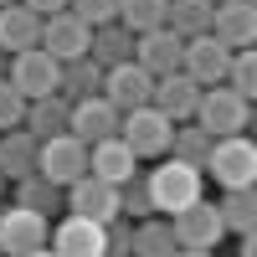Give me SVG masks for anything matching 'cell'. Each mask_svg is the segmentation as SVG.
I'll return each mask as SVG.
<instances>
[{
    "label": "cell",
    "instance_id": "cell-29",
    "mask_svg": "<svg viewBox=\"0 0 257 257\" xmlns=\"http://www.w3.org/2000/svg\"><path fill=\"white\" fill-rule=\"evenodd\" d=\"M170 155L185 160V165H206V155H211V134H206L196 118H185V123H175V134H170Z\"/></svg>",
    "mask_w": 257,
    "mask_h": 257
},
{
    "label": "cell",
    "instance_id": "cell-30",
    "mask_svg": "<svg viewBox=\"0 0 257 257\" xmlns=\"http://www.w3.org/2000/svg\"><path fill=\"white\" fill-rule=\"evenodd\" d=\"M165 11H170V0H118V21H123L134 36L165 26Z\"/></svg>",
    "mask_w": 257,
    "mask_h": 257
},
{
    "label": "cell",
    "instance_id": "cell-34",
    "mask_svg": "<svg viewBox=\"0 0 257 257\" xmlns=\"http://www.w3.org/2000/svg\"><path fill=\"white\" fill-rule=\"evenodd\" d=\"M67 11H77L88 26H103V21H118V0H67Z\"/></svg>",
    "mask_w": 257,
    "mask_h": 257
},
{
    "label": "cell",
    "instance_id": "cell-15",
    "mask_svg": "<svg viewBox=\"0 0 257 257\" xmlns=\"http://www.w3.org/2000/svg\"><path fill=\"white\" fill-rule=\"evenodd\" d=\"M118 118H123V108H113V103L103 98V93H88V98H77V103H72L67 128H72L82 144H98V139L118 134Z\"/></svg>",
    "mask_w": 257,
    "mask_h": 257
},
{
    "label": "cell",
    "instance_id": "cell-12",
    "mask_svg": "<svg viewBox=\"0 0 257 257\" xmlns=\"http://www.w3.org/2000/svg\"><path fill=\"white\" fill-rule=\"evenodd\" d=\"M103 98H108L113 108H139V103L155 98V72H144L134 57L113 62V67H103Z\"/></svg>",
    "mask_w": 257,
    "mask_h": 257
},
{
    "label": "cell",
    "instance_id": "cell-24",
    "mask_svg": "<svg viewBox=\"0 0 257 257\" xmlns=\"http://www.w3.org/2000/svg\"><path fill=\"white\" fill-rule=\"evenodd\" d=\"M67 118H72V103L62 98V93H47V98H31L26 103V123L36 139H52V134H67Z\"/></svg>",
    "mask_w": 257,
    "mask_h": 257
},
{
    "label": "cell",
    "instance_id": "cell-20",
    "mask_svg": "<svg viewBox=\"0 0 257 257\" xmlns=\"http://www.w3.org/2000/svg\"><path fill=\"white\" fill-rule=\"evenodd\" d=\"M216 216L226 226V237L237 231V237H252L257 231V190L252 185H226V196L216 201Z\"/></svg>",
    "mask_w": 257,
    "mask_h": 257
},
{
    "label": "cell",
    "instance_id": "cell-27",
    "mask_svg": "<svg viewBox=\"0 0 257 257\" xmlns=\"http://www.w3.org/2000/svg\"><path fill=\"white\" fill-rule=\"evenodd\" d=\"M16 206H31V211H41V216H52V211L62 206V185L47 180L41 170H31L26 180H16Z\"/></svg>",
    "mask_w": 257,
    "mask_h": 257
},
{
    "label": "cell",
    "instance_id": "cell-9",
    "mask_svg": "<svg viewBox=\"0 0 257 257\" xmlns=\"http://www.w3.org/2000/svg\"><path fill=\"white\" fill-rule=\"evenodd\" d=\"M62 201H67L77 216H93V221H113L118 216V185L103 180V175H93V170L62 185Z\"/></svg>",
    "mask_w": 257,
    "mask_h": 257
},
{
    "label": "cell",
    "instance_id": "cell-26",
    "mask_svg": "<svg viewBox=\"0 0 257 257\" xmlns=\"http://www.w3.org/2000/svg\"><path fill=\"white\" fill-rule=\"evenodd\" d=\"M149 211H155V201H149V170L134 165V170L118 180V216L139 221V216H149Z\"/></svg>",
    "mask_w": 257,
    "mask_h": 257
},
{
    "label": "cell",
    "instance_id": "cell-35",
    "mask_svg": "<svg viewBox=\"0 0 257 257\" xmlns=\"http://www.w3.org/2000/svg\"><path fill=\"white\" fill-rule=\"evenodd\" d=\"M26 6H31L36 16H52V11H62V6H67V0H26Z\"/></svg>",
    "mask_w": 257,
    "mask_h": 257
},
{
    "label": "cell",
    "instance_id": "cell-19",
    "mask_svg": "<svg viewBox=\"0 0 257 257\" xmlns=\"http://www.w3.org/2000/svg\"><path fill=\"white\" fill-rule=\"evenodd\" d=\"M0 47H6V52L41 47V16L26 6V0H11V6H0Z\"/></svg>",
    "mask_w": 257,
    "mask_h": 257
},
{
    "label": "cell",
    "instance_id": "cell-32",
    "mask_svg": "<svg viewBox=\"0 0 257 257\" xmlns=\"http://www.w3.org/2000/svg\"><path fill=\"white\" fill-rule=\"evenodd\" d=\"M103 237H108V252L113 257H128V252H134V221H128V216L103 221Z\"/></svg>",
    "mask_w": 257,
    "mask_h": 257
},
{
    "label": "cell",
    "instance_id": "cell-5",
    "mask_svg": "<svg viewBox=\"0 0 257 257\" xmlns=\"http://www.w3.org/2000/svg\"><path fill=\"white\" fill-rule=\"evenodd\" d=\"M201 170H211L221 190H226V185H252V180H257V144H252L247 134L211 139V155H206Z\"/></svg>",
    "mask_w": 257,
    "mask_h": 257
},
{
    "label": "cell",
    "instance_id": "cell-17",
    "mask_svg": "<svg viewBox=\"0 0 257 257\" xmlns=\"http://www.w3.org/2000/svg\"><path fill=\"white\" fill-rule=\"evenodd\" d=\"M180 47H185V36H180V31H170V26L139 31V36H134V62H139L144 72L165 77V72H175V67H180Z\"/></svg>",
    "mask_w": 257,
    "mask_h": 257
},
{
    "label": "cell",
    "instance_id": "cell-33",
    "mask_svg": "<svg viewBox=\"0 0 257 257\" xmlns=\"http://www.w3.org/2000/svg\"><path fill=\"white\" fill-rule=\"evenodd\" d=\"M26 118V98L11 88V77H0V128H16Z\"/></svg>",
    "mask_w": 257,
    "mask_h": 257
},
{
    "label": "cell",
    "instance_id": "cell-23",
    "mask_svg": "<svg viewBox=\"0 0 257 257\" xmlns=\"http://www.w3.org/2000/svg\"><path fill=\"white\" fill-rule=\"evenodd\" d=\"M57 93L77 103V98H88V93H103V67L82 52V57H67L62 62V72H57Z\"/></svg>",
    "mask_w": 257,
    "mask_h": 257
},
{
    "label": "cell",
    "instance_id": "cell-18",
    "mask_svg": "<svg viewBox=\"0 0 257 257\" xmlns=\"http://www.w3.org/2000/svg\"><path fill=\"white\" fill-rule=\"evenodd\" d=\"M36 155H41V139L31 134L26 123L0 128V175H6V180H26L36 170Z\"/></svg>",
    "mask_w": 257,
    "mask_h": 257
},
{
    "label": "cell",
    "instance_id": "cell-31",
    "mask_svg": "<svg viewBox=\"0 0 257 257\" xmlns=\"http://www.w3.org/2000/svg\"><path fill=\"white\" fill-rule=\"evenodd\" d=\"M226 88L242 93L247 103L257 98V52H252V47H237V52H231V62H226Z\"/></svg>",
    "mask_w": 257,
    "mask_h": 257
},
{
    "label": "cell",
    "instance_id": "cell-2",
    "mask_svg": "<svg viewBox=\"0 0 257 257\" xmlns=\"http://www.w3.org/2000/svg\"><path fill=\"white\" fill-rule=\"evenodd\" d=\"M170 134H175V123H170V113H160L155 103L123 108V118H118V139L134 149V160H160V155H170Z\"/></svg>",
    "mask_w": 257,
    "mask_h": 257
},
{
    "label": "cell",
    "instance_id": "cell-28",
    "mask_svg": "<svg viewBox=\"0 0 257 257\" xmlns=\"http://www.w3.org/2000/svg\"><path fill=\"white\" fill-rule=\"evenodd\" d=\"M211 6L216 0H170L165 26L180 31V36H201V31H211Z\"/></svg>",
    "mask_w": 257,
    "mask_h": 257
},
{
    "label": "cell",
    "instance_id": "cell-11",
    "mask_svg": "<svg viewBox=\"0 0 257 257\" xmlns=\"http://www.w3.org/2000/svg\"><path fill=\"white\" fill-rule=\"evenodd\" d=\"M88 36H93V26L82 21L77 11H52V16H41V47H47L57 62H67V57H82L88 52Z\"/></svg>",
    "mask_w": 257,
    "mask_h": 257
},
{
    "label": "cell",
    "instance_id": "cell-38",
    "mask_svg": "<svg viewBox=\"0 0 257 257\" xmlns=\"http://www.w3.org/2000/svg\"><path fill=\"white\" fill-rule=\"evenodd\" d=\"M0 6H11V0H0Z\"/></svg>",
    "mask_w": 257,
    "mask_h": 257
},
{
    "label": "cell",
    "instance_id": "cell-8",
    "mask_svg": "<svg viewBox=\"0 0 257 257\" xmlns=\"http://www.w3.org/2000/svg\"><path fill=\"white\" fill-rule=\"evenodd\" d=\"M36 170H41L47 180H57V185H67V180H77V175H88V144H82V139L72 134V128H67V134L41 139Z\"/></svg>",
    "mask_w": 257,
    "mask_h": 257
},
{
    "label": "cell",
    "instance_id": "cell-16",
    "mask_svg": "<svg viewBox=\"0 0 257 257\" xmlns=\"http://www.w3.org/2000/svg\"><path fill=\"white\" fill-rule=\"evenodd\" d=\"M155 103L160 113H170V123H185V118H196V103H201V82L190 77V72H165V77H155Z\"/></svg>",
    "mask_w": 257,
    "mask_h": 257
},
{
    "label": "cell",
    "instance_id": "cell-3",
    "mask_svg": "<svg viewBox=\"0 0 257 257\" xmlns=\"http://www.w3.org/2000/svg\"><path fill=\"white\" fill-rule=\"evenodd\" d=\"M196 123L206 128L211 139H226V134H247L252 123V103L242 93H231L226 82H211L201 88V103H196Z\"/></svg>",
    "mask_w": 257,
    "mask_h": 257
},
{
    "label": "cell",
    "instance_id": "cell-14",
    "mask_svg": "<svg viewBox=\"0 0 257 257\" xmlns=\"http://www.w3.org/2000/svg\"><path fill=\"white\" fill-rule=\"evenodd\" d=\"M226 62H231V52H226L211 31L185 36V47H180V72H190L201 88H211V82H226Z\"/></svg>",
    "mask_w": 257,
    "mask_h": 257
},
{
    "label": "cell",
    "instance_id": "cell-10",
    "mask_svg": "<svg viewBox=\"0 0 257 257\" xmlns=\"http://www.w3.org/2000/svg\"><path fill=\"white\" fill-rule=\"evenodd\" d=\"M211 36H216L226 52L252 47L257 41V0H216V6H211Z\"/></svg>",
    "mask_w": 257,
    "mask_h": 257
},
{
    "label": "cell",
    "instance_id": "cell-22",
    "mask_svg": "<svg viewBox=\"0 0 257 257\" xmlns=\"http://www.w3.org/2000/svg\"><path fill=\"white\" fill-rule=\"evenodd\" d=\"M134 165H144V160H134V149H128L118 134H108V139H98V144H88V170L93 175H103V180H123Z\"/></svg>",
    "mask_w": 257,
    "mask_h": 257
},
{
    "label": "cell",
    "instance_id": "cell-6",
    "mask_svg": "<svg viewBox=\"0 0 257 257\" xmlns=\"http://www.w3.org/2000/svg\"><path fill=\"white\" fill-rule=\"evenodd\" d=\"M47 237H52V226L41 211L31 206H6L0 211V252H11V257H36V252H47Z\"/></svg>",
    "mask_w": 257,
    "mask_h": 257
},
{
    "label": "cell",
    "instance_id": "cell-25",
    "mask_svg": "<svg viewBox=\"0 0 257 257\" xmlns=\"http://www.w3.org/2000/svg\"><path fill=\"white\" fill-rule=\"evenodd\" d=\"M134 252L139 257H175V231H170V221H155V211L149 216L134 221Z\"/></svg>",
    "mask_w": 257,
    "mask_h": 257
},
{
    "label": "cell",
    "instance_id": "cell-1",
    "mask_svg": "<svg viewBox=\"0 0 257 257\" xmlns=\"http://www.w3.org/2000/svg\"><path fill=\"white\" fill-rule=\"evenodd\" d=\"M206 170L201 165H185V160H175V155H165L155 170H149V201H155V211H165V216H175L180 206H190V201H201L206 196Z\"/></svg>",
    "mask_w": 257,
    "mask_h": 257
},
{
    "label": "cell",
    "instance_id": "cell-7",
    "mask_svg": "<svg viewBox=\"0 0 257 257\" xmlns=\"http://www.w3.org/2000/svg\"><path fill=\"white\" fill-rule=\"evenodd\" d=\"M57 72H62V62L47 52V47H26V52H11V67H6V77H11V88L21 93V98H47V93H57Z\"/></svg>",
    "mask_w": 257,
    "mask_h": 257
},
{
    "label": "cell",
    "instance_id": "cell-13",
    "mask_svg": "<svg viewBox=\"0 0 257 257\" xmlns=\"http://www.w3.org/2000/svg\"><path fill=\"white\" fill-rule=\"evenodd\" d=\"M47 252H62V257H108V237H103V221L93 216H72L62 221L52 237H47Z\"/></svg>",
    "mask_w": 257,
    "mask_h": 257
},
{
    "label": "cell",
    "instance_id": "cell-36",
    "mask_svg": "<svg viewBox=\"0 0 257 257\" xmlns=\"http://www.w3.org/2000/svg\"><path fill=\"white\" fill-rule=\"evenodd\" d=\"M6 67H11V52H6V47H0V77H6Z\"/></svg>",
    "mask_w": 257,
    "mask_h": 257
},
{
    "label": "cell",
    "instance_id": "cell-21",
    "mask_svg": "<svg viewBox=\"0 0 257 257\" xmlns=\"http://www.w3.org/2000/svg\"><path fill=\"white\" fill-rule=\"evenodd\" d=\"M88 57L98 62V67L128 62V57H134V31H128L123 21H103V26H93V36H88Z\"/></svg>",
    "mask_w": 257,
    "mask_h": 257
},
{
    "label": "cell",
    "instance_id": "cell-4",
    "mask_svg": "<svg viewBox=\"0 0 257 257\" xmlns=\"http://www.w3.org/2000/svg\"><path fill=\"white\" fill-rule=\"evenodd\" d=\"M170 231H175V247L190 252V257H206L211 247L226 237V226H221V216H216V206H211L206 196H201V201H190V206H180L175 216H170Z\"/></svg>",
    "mask_w": 257,
    "mask_h": 257
},
{
    "label": "cell",
    "instance_id": "cell-37",
    "mask_svg": "<svg viewBox=\"0 0 257 257\" xmlns=\"http://www.w3.org/2000/svg\"><path fill=\"white\" fill-rule=\"evenodd\" d=\"M6 185H11V180H6V175H0V196H6Z\"/></svg>",
    "mask_w": 257,
    "mask_h": 257
}]
</instances>
